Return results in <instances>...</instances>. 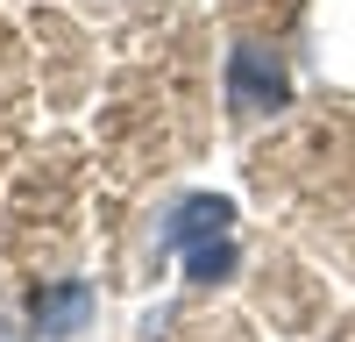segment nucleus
Listing matches in <instances>:
<instances>
[{
	"mask_svg": "<svg viewBox=\"0 0 355 342\" xmlns=\"http://www.w3.org/2000/svg\"><path fill=\"white\" fill-rule=\"evenodd\" d=\"M21 114H28V72H21V43L8 36V22H0V157H8Z\"/></svg>",
	"mask_w": 355,
	"mask_h": 342,
	"instance_id": "1",
	"label": "nucleus"
}]
</instances>
